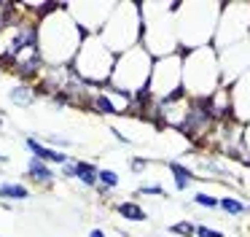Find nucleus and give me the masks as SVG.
<instances>
[{
    "label": "nucleus",
    "instance_id": "obj_1",
    "mask_svg": "<svg viewBox=\"0 0 250 237\" xmlns=\"http://www.w3.org/2000/svg\"><path fill=\"white\" fill-rule=\"evenodd\" d=\"M183 89L191 92V100H207L218 89V59L210 46L191 48L183 62Z\"/></svg>",
    "mask_w": 250,
    "mask_h": 237
},
{
    "label": "nucleus",
    "instance_id": "obj_2",
    "mask_svg": "<svg viewBox=\"0 0 250 237\" xmlns=\"http://www.w3.org/2000/svg\"><path fill=\"white\" fill-rule=\"evenodd\" d=\"M151 68H153V57L148 54V48L135 46L124 54V62H116L113 68V81H108L110 86L121 92H129V95H137V92L148 89V81H151Z\"/></svg>",
    "mask_w": 250,
    "mask_h": 237
},
{
    "label": "nucleus",
    "instance_id": "obj_3",
    "mask_svg": "<svg viewBox=\"0 0 250 237\" xmlns=\"http://www.w3.org/2000/svg\"><path fill=\"white\" fill-rule=\"evenodd\" d=\"M27 148L33 151L35 159L46 162V165H62V167L67 165V154H65V151H54V148H49L46 143H41V140H35V138H27Z\"/></svg>",
    "mask_w": 250,
    "mask_h": 237
},
{
    "label": "nucleus",
    "instance_id": "obj_4",
    "mask_svg": "<svg viewBox=\"0 0 250 237\" xmlns=\"http://www.w3.org/2000/svg\"><path fill=\"white\" fill-rule=\"evenodd\" d=\"M62 175L65 178H78L83 186H97V167H94L92 162H76V165L67 162L65 170H62Z\"/></svg>",
    "mask_w": 250,
    "mask_h": 237
},
{
    "label": "nucleus",
    "instance_id": "obj_5",
    "mask_svg": "<svg viewBox=\"0 0 250 237\" xmlns=\"http://www.w3.org/2000/svg\"><path fill=\"white\" fill-rule=\"evenodd\" d=\"M167 167H169V175L175 178V189H178V191H186V189L191 186V183H194V170H191V167H186V165H180V162H167Z\"/></svg>",
    "mask_w": 250,
    "mask_h": 237
},
{
    "label": "nucleus",
    "instance_id": "obj_6",
    "mask_svg": "<svg viewBox=\"0 0 250 237\" xmlns=\"http://www.w3.org/2000/svg\"><path fill=\"white\" fill-rule=\"evenodd\" d=\"M27 172H30V178H33V181H38V183H51L57 178V172L51 170L49 165H46V162H41V159H30V165H27Z\"/></svg>",
    "mask_w": 250,
    "mask_h": 237
},
{
    "label": "nucleus",
    "instance_id": "obj_7",
    "mask_svg": "<svg viewBox=\"0 0 250 237\" xmlns=\"http://www.w3.org/2000/svg\"><path fill=\"white\" fill-rule=\"evenodd\" d=\"M119 215L126 218V221H135V224H146L148 221V213L137 202H121L119 205Z\"/></svg>",
    "mask_w": 250,
    "mask_h": 237
},
{
    "label": "nucleus",
    "instance_id": "obj_8",
    "mask_svg": "<svg viewBox=\"0 0 250 237\" xmlns=\"http://www.w3.org/2000/svg\"><path fill=\"white\" fill-rule=\"evenodd\" d=\"M30 189L22 183H0V199H27Z\"/></svg>",
    "mask_w": 250,
    "mask_h": 237
},
{
    "label": "nucleus",
    "instance_id": "obj_9",
    "mask_svg": "<svg viewBox=\"0 0 250 237\" xmlns=\"http://www.w3.org/2000/svg\"><path fill=\"white\" fill-rule=\"evenodd\" d=\"M89 105H92L97 113H121V108L116 105V102L110 100L108 95H105V92H100V95H94L92 100H89Z\"/></svg>",
    "mask_w": 250,
    "mask_h": 237
},
{
    "label": "nucleus",
    "instance_id": "obj_10",
    "mask_svg": "<svg viewBox=\"0 0 250 237\" xmlns=\"http://www.w3.org/2000/svg\"><path fill=\"white\" fill-rule=\"evenodd\" d=\"M11 100L17 102V105H33L35 92L30 89L27 84H19V86H14V89H11Z\"/></svg>",
    "mask_w": 250,
    "mask_h": 237
},
{
    "label": "nucleus",
    "instance_id": "obj_11",
    "mask_svg": "<svg viewBox=\"0 0 250 237\" xmlns=\"http://www.w3.org/2000/svg\"><path fill=\"white\" fill-rule=\"evenodd\" d=\"M218 208H221L223 213H229V215H245V213H248L245 202H239V199H234V197H223V199H218Z\"/></svg>",
    "mask_w": 250,
    "mask_h": 237
},
{
    "label": "nucleus",
    "instance_id": "obj_12",
    "mask_svg": "<svg viewBox=\"0 0 250 237\" xmlns=\"http://www.w3.org/2000/svg\"><path fill=\"white\" fill-rule=\"evenodd\" d=\"M169 235L196 237V224H191V221H180V224H172V226H169Z\"/></svg>",
    "mask_w": 250,
    "mask_h": 237
},
{
    "label": "nucleus",
    "instance_id": "obj_13",
    "mask_svg": "<svg viewBox=\"0 0 250 237\" xmlns=\"http://www.w3.org/2000/svg\"><path fill=\"white\" fill-rule=\"evenodd\" d=\"M97 181H100V186H105V189L119 186V175H116L113 170H97Z\"/></svg>",
    "mask_w": 250,
    "mask_h": 237
},
{
    "label": "nucleus",
    "instance_id": "obj_14",
    "mask_svg": "<svg viewBox=\"0 0 250 237\" xmlns=\"http://www.w3.org/2000/svg\"><path fill=\"white\" fill-rule=\"evenodd\" d=\"M191 202L199 205V208H207V210H215V208H218V199L212 197V194H205V191L194 194V199H191Z\"/></svg>",
    "mask_w": 250,
    "mask_h": 237
},
{
    "label": "nucleus",
    "instance_id": "obj_15",
    "mask_svg": "<svg viewBox=\"0 0 250 237\" xmlns=\"http://www.w3.org/2000/svg\"><path fill=\"white\" fill-rule=\"evenodd\" d=\"M137 194H143V197H167V191L159 183H146V186L137 189Z\"/></svg>",
    "mask_w": 250,
    "mask_h": 237
},
{
    "label": "nucleus",
    "instance_id": "obj_16",
    "mask_svg": "<svg viewBox=\"0 0 250 237\" xmlns=\"http://www.w3.org/2000/svg\"><path fill=\"white\" fill-rule=\"evenodd\" d=\"M196 237H223V232L221 229H212V226L199 224V226H196Z\"/></svg>",
    "mask_w": 250,
    "mask_h": 237
},
{
    "label": "nucleus",
    "instance_id": "obj_17",
    "mask_svg": "<svg viewBox=\"0 0 250 237\" xmlns=\"http://www.w3.org/2000/svg\"><path fill=\"white\" fill-rule=\"evenodd\" d=\"M146 167H148V159H132V172H135V175H140Z\"/></svg>",
    "mask_w": 250,
    "mask_h": 237
},
{
    "label": "nucleus",
    "instance_id": "obj_18",
    "mask_svg": "<svg viewBox=\"0 0 250 237\" xmlns=\"http://www.w3.org/2000/svg\"><path fill=\"white\" fill-rule=\"evenodd\" d=\"M49 140H51L54 145H67V140H65V138H60V135H51Z\"/></svg>",
    "mask_w": 250,
    "mask_h": 237
},
{
    "label": "nucleus",
    "instance_id": "obj_19",
    "mask_svg": "<svg viewBox=\"0 0 250 237\" xmlns=\"http://www.w3.org/2000/svg\"><path fill=\"white\" fill-rule=\"evenodd\" d=\"M89 237H108V235H105L103 229H92V232H89Z\"/></svg>",
    "mask_w": 250,
    "mask_h": 237
},
{
    "label": "nucleus",
    "instance_id": "obj_20",
    "mask_svg": "<svg viewBox=\"0 0 250 237\" xmlns=\"http://www.w3.org/2000/svg\"><path fill=\"white\" fill-rule=\"evenodd\" d=\"M248 162H250V159H248Z\"/></svg>",
    "mask_w": 250,
    "mask_h": 237
}]
</instances>
